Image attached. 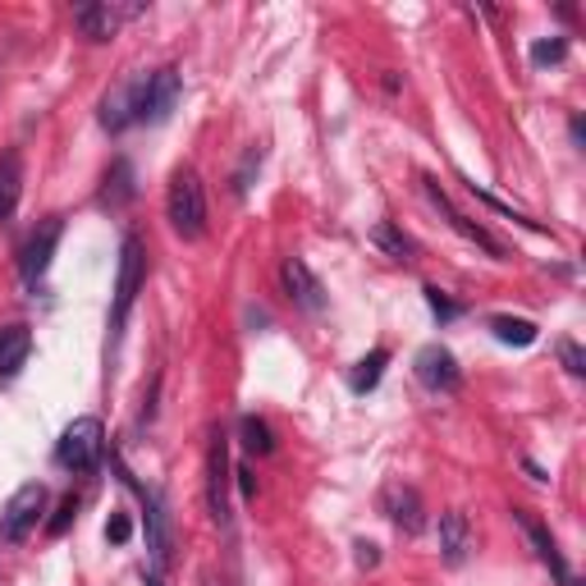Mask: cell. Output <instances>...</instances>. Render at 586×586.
I'll return each mask as SVG.
<instances>
[{"instance_id":"24","label":"cell","mask_w":586,"mask_h":586,"mask_svg":"<svg viewBox=\"0 0 586 586\" xmlns=\"http://www.w3.org/2000/svg\"><path fill=\"white\" fill-rule=\"evenodd\" d=\"M239 436H243V449H248V453H262V458H266V453L275 449V436H271V426H266L262 417H243V422H239Z\"/></svg>"},{"instance_id":"32","label":"cell","mask_w":586,"mask_h":586,"mask_svg":"<svg viewBox=\"0 0 586 586\" xmlns=\"http://www.w3.org/2000/svg\"><path fill=\"white\" fill-rule=\"evenodd\" d=\"M147 586H161V582H157V577H147Z\"/></svg>"},{"instance_id":"28","label":"cell","mask_w":586,"mask_h":586,"mask_svg":"<svg viewBox=\"0 0 586 586\" xmlns=\"http://www.w3.org/2000/svg\"><path fill=\"white\" fill-rule=\"evenodd\" d=\"M426 302H430V312H436L440 321H453L458 312H463V308H458V302H449L440 289H426Z\"/></svg>"},{"instance_id":"4","label":"cell","mask_w":586,"mask_h":586,"mask_svg":"<svg viewBox=\"0 0 586 586\" xmlns=\"http://www.w3.org/2000/svg\"><path fill=\"white\" fill-rule=\"evenodd\" d=\"M42 514H46V486H42V481H28V486H19V491L10 495V504L0 508V541H5V545H19V541L42 522Z\"/></svg>"},{"instance_id":"11","label":"cell","mask_w":586,"mask_h":586,"mask_svg":"<svg viewBox=\"0 0 586 586\" xmlns=\"http://www.w3.org/2000/svg\"><path fill=\"white\" fill-rule=\"evenodd\" d=\"M279 285H285V294L298 302L302 312H321V308H325L321 279L312 275V266L302 262V257H285V266H279Z\"/></svg>"},{"instance_id":"6","label":"cell","mask_w":586,"mask_h":586,"mask_svg":"<svg viewBox=\"0 0 586 586\" xmlns=\"http://www.w3.org/2000/svg\"><path fill=\"white\" fill-rule=\"evenodd\" d=\"M60 234H65V220L50 216V220H42V225L33 229L28 243H23V252H19V275H23V285H28V289H37L42 275L50 271V262H56Z\"/></svg>"},{"instance_id":"9","label":"cell","mask_w":586,"mask_h":586,"mask_svg":"<svg viewBox=\"0 0 586 586\" xmlns=\"http://www.w3.org/2000/svg\"><path fill=\"white\" fill-rule=\"evenodd\" d=\"M147 5H111V0H96V5H79L73 10V28H79L88 42H111L119 33V23L138 19Z\"/></svg>"},{"instance_id":"2","label":"cell","mask_w":586,"mask_h":586,"mask_svg":"<svg viewBox=\"0 0 586 586\" xmlns=\"http://www.w3.org/2000/svg\"><path fill=\"white\" fill-rule=\"evenodd\" d=\"M101 453H106V426L96 417H73L56 445V463L65 472H92L101 463Z\"/></svg>"},{"instance_id":"18","label":"cell","mask_w":586,"mask_h":586,"mask_svg":"<svg viewBox=\"0 0 586 586\" xmlns=\"http://www.w3.org/2000/svg\"><path fill=\"white\" fill-rule=\"evenodd\" d=\"M19 197H23V161H19V151H5V157H0V220L14 216Z\"/></svg>"},{"instance_id":"23","label":"cell","mask_w":586,"mask_h":586,"mask_svg":"<svg viewBox=\"0 0 586 586\" xmlns=\"http://www.w3.org/2000/svg\"><path fill=\"white\" fill-rule=\"evenodd\" d=\"M262 161H266V151H262V147H248V151H243V161H239V170H234V180H229V188H234V197H248L252 180H257V174H262Z\"/></svg>"},{"instance_id":"25","label":"cell","mask_w":586,"mask_h":586,"mask_svg":"<svg viewBox=\"0 0 586 586\" xmlns=\"http://www.w3.org/2000/svg\"><path fill=\"white\" fill-rule=\"evenodd\" d=\"M564 56H568V42H564V37H550V42H537V46H531V65H537V69L564 65Z\"/></svg>"},{"instance_id":"13","label":"cell","mask_w":586,"mask_h":586,"mask_svg":"<svg viewBox=\"0 0 586 586\" xmlns=\"http://www.w3.org/2000/svg\"><path fill=\"white\" fill-rule=\"evenodd\" d=\"M380 508H386V518H390L399 531H407V537H417V531L426 527V518H422V495H417L413 486H403V481H394V486L380 491Z\"/></svg>"},{"instance_id":"22","label":"cell","mask_w":586,"mask_h":586,"mask_svg":"<svg viewBox=\"0 0 586 586\" xmlns=\"http://www.w3.org/2000/svg\"><path fill=\"white\" fill-rule=\"evenodd\" d=\"M129 197H134V165L119 157V161L111 165V174H106V188H101V202H106V207H124Z\"/></svg>"},{"instance_id":"14","label":"cell","mask_w":586,"mask_h":586,"mask_svg":"<svg viewBox=\"0 0 586 586\" xmlns=\"http://www.w3.org/2000/svg\"><path fill=\"white\" fill-rule=\"evenodd\" d=\"M422 188H426V197H430V207H436V211H440V216L449 220V229H458V234H463L468 243H476V248H486V252H491V257H504V248H499V243H495V239L486 234V229H481V225H472L468 216H458V211H453V202H449V193H445V188H440L436 180H422Z\"/></svg>"},{"instance_id":"17","label":"cell","mask_w":586,"mask_h":586,"mask_svg":"<svg viewBox=\"0 0 586 586\" xmlns=\"http://www.w3.org/2000/svg\"><path fill=\"white\" fill-rule=\"evenodd\" d=\"M472 550V527H468V514H458V508H449V514H440V554L445 564H463Z\"/></svg>"},{"instance_id":"30","label":"cell","mask_w":586,"mask_h":586,"mask_svg":"<svg viewBox=\"0 0 586 586\" xmlns=\"http://www.w3.org/2000/svg\"><path fill=\"white\" fill-rule=\"evenodd\" d=\"M353 550H358V554H353V559H358V568H376V564H380V545H371V541H358Z\"/></svg>"},{"instance_id":"15","label":"cell","mask_w":586,"mask_h":586,"mask_svg":"<svg viewBox=\"0 0 586 586\" xmlns=\"http://www.w3.org/2000/svg\"><path fill=\"white\" fill-rule=\"evenodd\" d=\"M124 476H129V472H124ZM129 486L142 495V508H147V550H151V559H157V564L165 568V564H170V522H165V508H161V499L151 495V491H142L134 476H129Z\"/></svg>"},{"instance_id":"3","label":"cell","mask_w":586,"mask_h":586,"mask_svg":"<svg viewBox=\"0 0 586 586\" xmlns=\"http://www.w3.org/2000/svg\"><path fill=\"white\" fill-rule=\"evenodd\" d=\"M147 279V248L138 234H124L119 243V271H115V308H111V330L119 335V325L129 321L134 302H138V289Z\"/></svg>"},{"instance_id":"7","label":"cell","mask_w":586,"mask_h":586,"mask_svg":"<svg viewBox=\"0 0 586 586\" xmlns=\"http://www.w3.org/2000/svg\"><path fill=\"white\" fill-rule=\"evenodd\" d=\"M207 508L216 527H229V436L216 426L207 445Z\"/></svg>"},{"instance_id":"27","label":"cell","mask_w":586,"mask_h":586,"mask_svg":"<svg viewBox=\"0 0 586 586\" xmlns=\"http://www.w3.org/2000/svg\"><path fill=\"white\" fill-rule=\"evenodd\" d=\"M559 358H564L568 376H586V353L577 348V340H559Z\"/></svg>"},{"instance_id":"26","label":"cell","mask_w":586,"mask_h":586,"mask_svg":"<svg viewBox=\"0 0 586 586\" xmlns=\"http://www.w3.org/2000/svg\"><path fill=\"white\" fill-rule=\"evenodd\" d=\"M73 518H79V495H65V499H60V508H56V518H50V527H46V531H50V537H65Z\"/></svg>"},{"instance_id":"19","label":"cell","mask_w":586,"mask_h":586,"mask_svg":"<svg viewBox=\"0 0 586 586\" xmlns=\"http://www.w3.org/2000/svg\"><path fill=\"white\" fill-rule=\"evenodd\" d=\"M386 367H390V353H386V348H371L363 363H353L348 390H353V394H371V390L380 386V376H386Z\"/></svg>"},{"instance_id":"31","label":"cell","mask_w":586,"mask_h":586,"mask_svg":"<svg viewBox=\"0 0 586 586\" xmlns=\"http://www.w3.org/2000/svg\"><path fill=\"white\" fill-rule=\"evenodd\" d=\"M239 486H243V495H257V481H252V472H239Z\"/></svg>"},{"instance_id":"29","label":"cell","mask_w":586,"mask_h":586,"mask_svg":"<svg viewBox=\"0 0 586 586\" xmlns=\"http://www.w3.org/2000/svg\"><path fill=\"white\" fill-rule=\"evenodd\" d=\"M129 537H134V522L124 518V514H115V518L106 522V541H111V545H124Z\"/></svg>"},{"instance_id":"5","label":"cell","mask_w":586,"mask_h":586,"mask_svg":"<svg viewBox=\"0 0 586 586\" xmlns=\"http://www.w3.org/2000/svg\"><path fill=\"white\" fill-rule=\"evenodd\" d=\"M142 101H147V73H134V79L111 88L101 96V129L124 134L129 124H142Z\"/></svg>"},{"instance_id":"8","label":"cell","mask_w":586,"mask_h":586,"mask_svg":"<svg viewBox=\"0 0 586 586\" xmlns=\"http://www.w3.org/2000/svg\"><path fill=\"white\" fill-rule=\"evenodd\" d=\"M413 371H417V380H422V390H430V394H453L458 386H463L458 358H453V353H449L445 344H426V348H417Z\"/></svg>"},{"instance_id":"12","label":"cell","mask_w":586,"mask_h":586,"mask_svg":"<svg viewBox=\"0 0 586 586\" xmlns=\"http://www.w3.org/2000/svg\"><path fill=\"white\" fill-rule=\"evenodd\" d=\"M514 522L527 531V541H531V550H537V559H541V564L554 573V582L559 586H582L577 577H573V568L564 564V554H559V545H554V537H550V531H545V522H537V518H531V514H522V508H518V514H514Z\"/></svg>"},{"instance_id":"20","label":"cell","mask_w":586,"mask_h":586,"mask_svg":"<svg viewBox=\"0 0 586 586\" xmlns=\"http://www.w3.org/2000/svg\"><path fill=\"white\" fill-rule=\"evenodd\" d=\"M491 335L499 344H514V348H527V344H537V321H527V317H491Z\"/></svg>"},{"instance_id":"16","label":"cell","mask_w":586,"mask_h":586,"mask_svg":"<svg viewBox=\"0 0 586 586\" xmlns=\"http://www.w3.org/2000/svg\"><path fill=\"white\" fill-rule=\"evenodd\" d=\"M33 353V330L28 325H5L0 330V380H14Z\"/></svg>"},{"instance_id":"21","label":"cell","mask_w":586,"mask_h":586,"mask_svg":"<svg viewBox=\"0 0 586 586\" xmlns=\"http://www.w3.org/2000/svg\"><path fill=\"white\" fill-rule=\"evenodd\" d=\"M371 243H376L380 252H390L394 262H413V252H417V243L407 239L399 225H390V220H380V225L371 229Z\"/></svg>"},{"instance_id":"10","label":"cell","mask_w":586,"mask_h":586,"mask_svg":"<svg viewBox=\"0 0 586 586\" xmlns=\"http://www.w3.org/2000/svg\"><path fill=\"white\" fill-rule=\"evenodd\" d=\"M184 96V79L180 69L165 65V69H151L147 73V101H142V124H165L174 115V106H180Z\"/></svg>"},{"instance_id":"1","label":"cell","mask_w":586,"mask_h":586,"mask_svg":"<svg viewBox=\"0 0 586 586\" xmlns=\"http://www.w3.org/2000/svg\"><path fill=\"white\" fill-rule=\"evenodd\" d=\"M165 216H170V229L180 239H202L207 234V193H202V180L197 170H174L170 180V193H165Z\"/></svg>"}]
</instances>
